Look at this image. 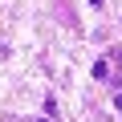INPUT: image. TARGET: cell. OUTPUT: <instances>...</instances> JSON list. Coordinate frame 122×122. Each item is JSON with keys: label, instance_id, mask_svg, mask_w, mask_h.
<instances>
[{"label": "cell", "instance_id": "7a4b0ae2", "mask_svg": "<svg viewBox=\"0 0 122 122\" xmlns=\"http://www.w3.org/2000/svg\"><path fill=\"white\" fill-rule=\"evenodd\" d=\"M114 106H118V110H122V94H118V102H114Z\"/></svg>", "mask_w": 122, "mask_h": 122}, {"label": "cell", "instance_id": "6da1fadb", "mask_svg": "<svg viewBox=\"0 0 122 122\" xmlns=\"http://www.w3.org/2000/svg\"><path fill=\"white\" fill-rule=\"evenodd\" d=\"M110 77V61L102 57V61H94V81H106Z\"/></svg>", "mask_w": 122, "mask_h": 122}, {"label": "cell", "instance_id": "3957f363", "mask_svg": "<svg viewBox=\"0 0 122 122\" xmlns=\"http://www.w3.org/2000/svg\"><path fill=\"white\" fill-rule=\"evenodd\" d=\"M37 122H49V118H37Z\"/></svg>", "mask_w": 122, "mask_h": 122}]
</instances>
